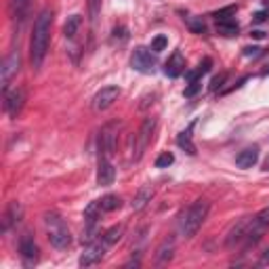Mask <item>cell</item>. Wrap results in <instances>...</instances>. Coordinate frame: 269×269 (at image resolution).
Masks as SVG:
<instances>
[{"instance_id": "17", "label": "cell", "mask_w": 269, "mask_h": 269, "mask_svg": "<svg viewBox=\"0 0 269 269\" xmlns=\"http://www.w3.org/2000/svg\"><path fill=\"white\" fill-rule=\"evenodd\" d=\"M151 198H153V189L151 187H141L137 194H134V198H132V202H130V206H132V210H143L149 202H151Z\"/></svg>"}, {"instance_id": "16", "label": "cell", "mask_w": 269, "mask_h": 269, "mask_svg": "<svg viewBox=\"0 0 269 269\" xmlns=\"http://www.w3.org/2000/svg\"><path fill=\"white\" fill-rule=\"evenodd\" d=\"M21 217H24V208H21L19 202H11L7 213H5V221H3V232H7L9 227L17 225V223L21 221Z\"/></svg>"}, {"instance_id": "39", "label": "cell", "mask_w": 269, "mask_h": 269, "mask_svg": "<svg viewBox=\"0 0 269 269\" xmlns=\"http://www.w3.org/2000/svg\"><path fill=\"white\" fill-rule=\"evenodd\" d=\"M263 170H267V172H269V156H267V160L263 162Z\"/></svg>"}, {"instance_id": "7", "label": "cell", "mask_w": 269, "mask_h": 269, "mask_svg": "<svg viewBox=\"0 0 269 269\" xmlns=\"http://www.w3.org/2000/svg\"><path fill=\"white\" fill-rule=\"evenodd\" d=\"M130 65L134 72H141V74H151L153 72V65H156V57L149 49L145 47H137L130 57Z\"/></svg>"}, {"instance_id": "29", "label": "cell", "mask_w": 269, "mask_h": 269, "mask_svg": "<svg viewBox=\"0 0 269 269\" xmlns=\"http://www.w3.org/2000/svg\"><path fill=\"white\" fill-rule=\"evenodd\" d=\"M236 11H238V9H236L234 5H229V7H225V9H219V11H215V13H213V17H215L217 21H227L229 17H234V15H236Z\"/></svg>"}, {"instance_id": "35", "label": "cell", "mask_w": 269, "mask_h": 269, "mask_svg": "<svg viewBox=\"0 0 269 269\" xmlns=\"http://www.w3.org/2000/svg\"><path fill=\"white\" fill-rule=\"evenodd\" d=\"M200 88H202V82L200 80H194V82H189V86L185 88V97H194V95H198V91H200Z\"/></svg>"}, {"instance_id": "12", "label": "cell", "mask_w": 269, "mask_h": 269, "mask_svg": "<svg viewBox=\"0 0 269 269\" xmlns=\"http://www.w3.org/2000/svg\"><path fill=\"white\" fill-rule=\"evenodd\" d=\"M19 253H21V259H24V263L30 267V265H34L36 261H38V246H36V242H34V238L30 236V234H26L24 238H21V242H19Z\"/></svg>"}, {"instance_id": "32", "label": "cell", "mask_w": 269, "mask_h": 269, "mask_svg": "<svg viewBox=\"0 0 269 269\" xmlns=\"http://www.w3.org/2000/svg\"><path fill=\"white\" fill-rule=\"evenodd\" d=\"M99 11H101V0H91V3H88V15H91V21H97Z\"/></svg>"}, {"instance_id": "31", "label": "cell", "mask_w": 269, "mask_h": 269, "mask_svg": "<svg viewBox=\"0 0 269 269\" xmlns=\"http://www.w3.org/2000/svg\"><path fill=\"white\" fill-rule=\"evenodd\" d=\"M166 44H168V38H166V36H156V38L151 40V51H153V53H160V51L166 49Z\"/></svg>"}, {"instance_id": "28", "label": "cell", "mask_w": 269, "mask_h": 269, "mask_svg": "<svg viewBox=\"0 0 269 269\" xmlns=\"http://www.w3.org/2000/svg\"><path fill=\"white\" fill-rule=\"evenodd\" d=\"M30 5V0H11V9H13V15L15 17H24L26 15V9Z\"/></svg>"}, {"instance_id": "30", "label": "cell", "mask_w": 269, "mask_h": 269, "mask_svg": "<svg viewBox=\"0 0 269 269\" xmlns=\"http://www.w3.org/2000/svg\"><path fill=\"white\" fill-rule=\"evenodd\" d=\"M172 162H175V156L170 151H164V153H160L158 158H156V168H168Z\"/></svg>"}, {"instance_id": "2", "label": "cell", "mask_w": 269, "mask_h": 269, "mask_svg": "<svg viewBox=\"0 0 269 269\" xmlns=\"http://www.w3.org/2000/svg\"><path fill=\"white\" fill-rule=\"evenodd\" d=\"M208 210H210V204L206 200H196L194 204L183 213L181 217V223H179V229L185 238H194L198 234V229L202 227V223L206 221L208 217Z\"/></svg>"}, {"instance_id": "19", "label": "cell", "mask_w": 269, "mask_h": 269, "mask_svg": "<svg viewBox=\"0 0 269 269\" xmlns=\"http://www.w3.org/2000/svg\"><path fill=\"white\" fill-rule=\"evenodd\" d=\"M99 204H101V210H103V213H114V210H118V208L122 206V200H120V196H116V194H107V196H103V198L99 200Z\"/></svg>"}, {"instance_id": "40", "label": "cell", "mask_w": 269, "mask_h": 269, "mask_svg": "<svg viewBox=\"0 0 269 269\" xmlns=\"http://www.w3.org/2000/svg\"><path fill=\"white\" fill-rule=\"evenodd\" d=\"M263 76H269V65L265 67V72H263Z\"/></svg>"}, {"instance_id": "13", "label": "cell", "mask_w": 269, "mask_h": 269, "mask_svg": "<svg viewBox=\"0 0 269 269\" xmlns=\"http://www.w3.org/2000/svg\"><path fill=\"white\" fill-rule=\"evenodd\" d=\"M116 179V168L109 162V158H99V168H97V183L101 187H107L114 183Z\"/></svg>"}, {"instance_id": "6", "label": "cell", "mask_w": 269, "mask_h": 269, "mask_svg": "<svg viewBox=\"0 0 269 269\" xmlns=\"http://www.w3.org/2000/svg\"><path fill=\"white\" fill-rule=\"evenodd\" d=\"M153 128H156V118H145V122L141 124L139 132L134 134V151H132V158L134 160H141V156L145 153L147 145L151 143Z\"/></svg>"}, {"instance_id": "25", "label": "cell", "mask_w": 269, "mask_h": 269, "mask_svg": "<svg viewBox=\"0 0 269 269\" xmlns=\"http://www.w3.org/2000/svg\"><path fill=\"white\" fill-rule=\"evenodd\" d=\"M101 204H99V200L97 202H91L86 208H84V219H86V223H97L99 221V217H101Z\"/></svg>"}, {"instance_id": "36", "label": "cell", "mask_w": 269, "mask_h": 269, "mask_svg": "<svg viewBox=\"0 0 269 269\" xmlns=\"http://www.w3.org/2000/svg\"><path fill=\"white\" fill-rule=\"evenodd\" d=\"M267 17H269V13L267 11H259V13H255V21H257V24H263V21H267Z\"/></svg>"}, {"instance_id": "21", "label": "cell", "mask_w": 269, "mask_h": 269, "mask_svg": "<svg viewBox=\"0 0 269 269\" xmlns=\"http://www.w3.org/2000/svg\"><path fill=\"white\" fill-rule=\"evenodd\" d=\"M80 26H82V17H80V15H72V17H67L65 26H63V36H65V38H74V36L78 34Z\"/></svg>"}, {"instance_id": "5", "label": "cell", "mask_w": 269, "mask_h": 269, "mask_svg": "<svg viewBox=\"0 0 269 269\" xmlns=\"http://www.w3.org/2000/svg\"><path fill=\"white\" fill-rule=\"evenodd\" d=\"M19 67H21V55H19V49H13L5 57L3 67H0V84H3V93H9V84L17 76Z\"/></svg>"}, {"instance_id": "34", "label": "cell", "mask_w": 269, "mask_h": 269, "mask_svg": "<svg viewBox=\"0 0 269 269\" xmlns=\"http://www.w3.org/2000/svg\"><path fill=\"white\" fill-rule=\"evenodd\" d=\"M242 53H244V57H248V59H257V57L263 55V49H259V47H244Z\"/></svg>"}, {"instance_id": "10", "label": "cell", "mask_w": 269, "mask_h": 269, "mask_svg": "<svg viewBox=\"0 0 269 269\" xmlns=\"http://www.w3.org/2000/svg\"><path fill=\"white\" fill-rule=\"evenodd\" d=\"M118 97H120V88L118 86H103L101 91L93 97V107L97 111H103V109L114 105V101H118Z\"/></svg>"}, {"instance_id": "22", "label": "cell", "mask_w": 269, "mask_h": 269, "mask_svg": "<svg viewBox=\"0 0 269 269\" xmlns=\"http://www.w3.org/2000/svg\"><path fill=\"white\" fill-rule=\"evenodd\" d=\"M217 32H219L221 36H227V38H232V36H238L240 28H238L236 21L227 19V21H217Z\"/></svg>"}, {"instance_id": "4", "label": "cell", "mask_w": 269, "mask_h": 269, "mask_svg": "<svg viewBox=\"0 0 269 269\" xmlns=\"http://www.w3.org/2000/svg\"><path fill=\"white\" fill-rule=\"evenodd\" d=\"M118 128L120 124L118 122H109L101 128V134H99V151L101 156L99 158H111L116 151V143H118Z\"/></svg>"}, {"instance_id": "24", "label": "cell", "mask_w": 269, "mask_h": 269, "mask_svg": "<svg viewBox=\"0 0 269 269\" xmlns=\"http://www.w3.org/2000/svg\"><path fill=\"white\" fill-rule=\"evenodd\" d=\"M122 234H124V225H114V227H109L101 238H103V242H105L107 246H114V244L122 238Z\"/></svg>"}, {"instance_id": "27", "label": "cell", "mask_w": 269, "mask_h": 269, "mask_svg": "<svg viewBox=\"0 0 269 269\" xmlns=\"http://www.w3.org/2000/svg\"><path fill=\"white\" fill-rule=\"evenodd\" d=\"M187 28L194 32V34H204L206 32V24L202 21L200 17H189L187 19Z\"/></svg>"}, {"instance_id": "8", "label": "cell", "mask_w": 269, "mask_h": 269, "mask_svg": "<svg viewBox=\"0 0 269 269\" xmlns=\"http://www.w3.org/2000/svg\"><path fill=\"white\" fill-rule=\"evenodd\" d=\"M107 248H109V246L103 242V238H97L95 242L86 244V248H84V253H82V257H80L78 263L82 267H91V265H95V263H99L103 259V255H105Z\"/></svg>"}, {"instance_id": "20", "label": "cell", "mask_w": 269, "mask_h": 269, "mask_svg": "<svg viewBox=\"0 0 269 269\" xmlns=\"http://www.w3.org/2000/svg\"><path fill=\"white\" fill-rule=\"evenodd\" d=\"M172 253H175V242L172 240H164L162 246L158 248V253H156V261H158L160 265L162 263H168L172 259Z\"/></svg>"}, {"instance_id": "26", "label": "cell", "mask_w": 269, "mask_h": 269, "mask_svg": "<svg viewBox=\"0 0 269 269\" xmlns=\"http://www.w3.org/2000/svg\"><path fill=\"white\" fill-rule=\"evenodd\" d=\"M99 238V227H97V223H86L84 229H82V244H91Z\"/></svg>"}, {"instance_id": "23", "label": "cell", "mask_w": 269, "mask_h": 269, "mask_svg": "<svg viewBox=\"0 0 269 269\" xmlns=\"http://www.w3.org/2000/svg\"><path fill=\"white\" fill-rule=\"evenodd\" d=\"M210 67H213V59H210V57L202 59V63L196 67V70L187 74V80H189V82H194V80H200V78L204 76V74H208V72H210Z\"/></svg>"}, {"instance_id": "3", "label": "cell", "mask_w": 269, "mask_h": 269, "mask_svg": "<svg viewBox=\"0 0 269 269\" xmlns=\"http://www.w3.org/2000/svg\"><path fill=\"white\" fill-rule=\"evenodd\" d=\"M44 227H47V236L53 248L57 251H65L67 246L72 244V234L67 229L65 221L57 215V213H47L44 215Z\"/></svg>"}, {"instance_id": "33", "label": "cell", "mask_w": 269, "mask_h": 269, "mask_svg": "<svg viewBox=\"0 0 269 269\" xmlns=\"http://www.w3.org/2000/svg\"><path fill=\"white\" fill-rule=\"evenodd\" d=\"M225 80H227V74H219V76H215L213 78V82H210V91H219V88H221V91H223V84H225Z\"/></svg>"}, {"instance_id": "9", "label": "cell", "mask_w": 269, "mask_h": 269, "mask_svg": "<svg viewBox=\"0 0 269 269\" xmlns=\"http://www.w3.org/2000/svg\"><path fill=\"white\" fill-rule=\"evenodd\" d=\"M24 103H26V91L21 86L13 88L11 93H5V109L11 118L19 116V111L24 109Z\"/></svg>"}, {"instance_id": "15", "label": "cell", "mask_w": 269, "mask_h": 269, "mask_svg": "<svg viewBox=\"0 0 269 269\" xmlns=\"http://www.w3.org/2000/svg\"><path fill=\"white\" fill-rule=\"evenodd\" d=\"M259 160V147H246L236 156V166L238 168H253Z\"/></svg>"}, {"instance_id": "1", "label": "cell", "mask_w": 269, "mask_h": 269, "mask_svg": "<svg viewBox=\"0 0 269 269\" xmlns=\"http://www.w3.org/2000/svg\"><path fill=\"white\" fill-rule=\"evenodd\" d=\"M51 26H53V13L51 9H42L34 21V30H32V40H30V59L32 65L38 67L42 65L44 57L49 51V42H51Z\"/></svg>"}, {"instance_id": "11", "label": "cell", "mask_w": 269, "mask_h": 269, "mask_svg": "<svg viewBox=\"0 0 269 269\" xmlns=\"http://www.w3.org/2000/svg\"><path fill=\"white\" fill-rule=\"evenodd\" d=\"M251 221H253V217H242V219L236 223V225L229 229V234H227V238H225V246H227V248H234L236 244H240V242L244 240L246 232H248Z\"/></svg>"}, {"instance_id": "14", "label": "cell", "mask_w": 269, "mask_h": 269, "mask_svg": "<svg viewBox=\"0 0 269 269\" xmlns=\"http://www.w3.org/2000/svg\"><path fill=\"white\" fill-rule=\"evenodd\" d=\"M185 72V57L179 53V51H175L172 55H170V59L166 61V65H164V74L168 76V78H179Z\"/></svg>"}, {"instance_id": "37", "label": "cell", "mask_w": 269, "mask_h": 269, "mask_svg": "<svg viewBox=\"0 0 269 269\" xmlns=\"http://www.w3.org/2000/svg\"><path fill=\"white\" fill-rule=\"evenodd\" d=\"M251 36H253V38H257V40H261V38H265V32L255 30V32H251Z\"/></svg>"}, {"instance_id": "38", "label": "cell", "mask_w": 269, "mask_h": 269, "mask_svg": "<svg viewBox=\"0 0 269 269\" xmlns=\"http://www.w3.org/2000/svg\"><path fill=\"white\" fill-rule=\"evenodd\" d=\"M261 265H269V248L263 253V257H261Z\"/></svg>"}, {"instance_id": "18", "label": "cell", "mask_w": 269, "mask_h": 269, "mask_svg": "<svg viewBox=\"0 0 269 269\" xmlns=\"http://www.w3.org/2000/svg\"><path fill=\"white\" fill-rule=\"evenodd\" d=\"M191 128H194V124H189V128H185L183 132H179V137H177V145L181 147V149H185L187 153H196V145H194V141H191Z\"/></svg>"}]
</instances>
